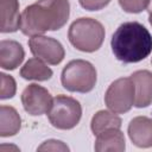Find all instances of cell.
Instances as JSON below:
<instances>
[{
    "mask_svg": "<svg viewBox=\"0 0 152 152\" xmlns=\"http://www.w3.org/2000/svg\"><path fill=\"white\" fill-rule=\"evenodd\" d=\"M135 87L134 106L145 108L152 103V72L148 70H138L131 75Z\"/></svg>",
    "mask_w": 152,
    "mask_h": 152,
    "instance_id": "obj_10",
    "label": "cell"
},
{
    "mask_svg": "<svg viewBox=\"0 0 152 152\" xmlns=\"http://www.w3.org/2000/svg\"><path fill=\"white\" fill-rule=\"evenodd\" d=\"M110 46L116 59L124 63H138L152 51V36L138 21L121 24L112 36Z\"/></svg>",
    "mask_w": 152,
    "mask_h": 152,
    "instance_id": "obj_2",
    "label": "cell"
},
{
    "mask_svg": "<svg viewBox=\"0 0 152 152\" xmlns=\"http://www.w3.org/2000/svg\"><path fill=\"white\" fill-rule=\"evenodd\" d=\"M121 127V119L114 112L108 110H99L91 118L90 128L94 135H97L107 129L110 128H120Z\"/></svg>",
    "mask_w": 152,
    "mask_h": 152,
    "instance_id": "obj_16",
    "label": "cell"
},
{
    "mask_svg": "<svg viewBox=\"0 0 152 152\" xmlns=\"http://www.w3.org/2000/svg\"><path fill=\"white\" fill-rule=\"evenodd\" d=\"M121 8L127 13H140L150 5V0H119Z\"/></svg>",
    "mask_w": 152,
    "mask_h": 152,
    "instance_id": "obj_18",
    "label": "cell"
},
{
    "mask_svg": "<svg viewBox=\"0 0 152 152\" xmlns=\"http://www.w3.org/2000/svg\"><path fill=\"white\" fill-rule=\"evenodd\" d=\"M147 8H148V11H150V10H152V0H150V5H148V7H147Z\"/></svg>",
    "mask_w": 152,
    "mask_h": 152,
    "instance_id": "obj_22",
    "label": "cell"
},
{
    "mask_svg": "<svg viewBox=\"0 0 152 152\" xmlns=\"http://www.w3.org/2000/svg\"><path fill=\"white\" fill-rule=\"evenodd\" d=\"M52 96L48 89L36 83L28 84L21 93L24 109L31 115H42L49 112L52 104Z\"/></svg>",
    "mask_w": 152,
    "mask_h": 152,
    "instance_id": "obj_8",
    "label": "cell"
},
{
    "mask_svg": "<svg viewBox=\"0 0 152 152\" xmlns=\"http://www.w3.org/2000/svg\"><path fill=\"white\" fill-rule=\"evenodd\" d=\"M82 107L80 102L66 95H57L48 112L50 124L58 129H71L81 120Z\"/></svg>",
    "mask_w": 152,
    "mask_h": 152,
    "instance_id": "obj_5",
    "label": "cell"
},
{
    "mask_svg": "<svg viewBox=\"0 0 152 152\" xmlns=\"http://www.w3.org/2000/svg\"><path fill=\"white\" fill-rule=\"evenodd\" d=\"M151 63H152V59H151Z\"/></svg>",
    "mask_w": 152,
    "mask_h": 152,
    "instance_id": "obj_23",
    "label": "cell"
},
{
    "mask_svg": "<svg viewBox=\"0 0 152 152\" xmlns=\"http://www.w3.org/2000/svg\"><path fill=\"white\" fill-rule=\"evenodd\" d=\"M148 21H150V24L152 26V10L148 11Z\"/></svg>",
    "mask_w": 152,
    "mask_h": 152,
    "instance_id": "obj_21",
    "label": "cell"
},
{
    "mask_svg": "<svg viewBox=\"0 0 152 152\" xmlns=\"http://www.w3.org/2000/svg\"><path fill=\"white\" fill-rule=\"evenodd\" d=\"M21 128V119L15 108L1 106L0 108V137L15 135Z\"/></svg>",
    "mask_w": 152,
    "mask_h": 152,
    "instance_id": "obj_14",
    "label": "cell"
},
{
    "mask_svg": "<svg viewBox=\"0 0 152 152\" xmlns=\"http://www.w3.org/2000/svg\"><path fill=\"white\" fill-rule=\"evenodd\" d=\"M0 31L2 33L15 32L20 25L18 0H0Z\"/></svg>",
    "mask_w": 152,
    "mask_h": 152,
    "instance_id": "obj_12",
    "label": "cell"
},
{
    "mask_svg": "<svg viewBox=\"0 0 152 152\" xmlns=\"http://www.w3.org/2000/svg\"><path fill=\"white\" fill-rule=\"evenodd\" d=\"M131 141L141 148L152 146V119L147 116H135L131 120L128 128Z\"/></svg>",
    "mask_w": 152,
    "mask_h": 152,
    "instance_id": "obj_9",
    "label": "cell"
},
{
    "mask_svg": "<svg viewBox=\"0 0 152 152\" xmlns=\"http://www.w3.org/2000/svg\"><path fill=\"white\" fill-rule=\"evenodd\" d=\"M103 25L93 18H78L69 27L68 38L74 48L83 52L99 50L104 39Z\"/></svg>",
    "mask_w": 152,
    "mask_h": 152,
    "instance_id": "obj_3",
    "label": "cell"
},
{
    "mask_svg": "<svg viewBox=\"0 0 152 152\" xmlns=\"http://www.w3.org/2000/svg\"><path fill=\"white\" fill-rule=\"evenodd\" d=\"M135 100V87L131 77H121L115 80L108 87L104 94L106 106L116 114L127 113Z\"/></svg>",
    "mask_w": 152,
    "mask_h": 152,
    "instance_id": "obj_6",
    "label": "cell"
},
{
    "mask_svg": "<svg viewBox=\"0 0 152 152\" xmlns=\"http://www.w3.org/2000/svg\"><path fill=\"white\" fill-rule=\"evenodd\" d=\"M69 15V0H38L21 12L19 28L25 36H40L63 27Z\"/></svg>",
    "mask_w": 152,
    "mask_h": 152,
    "instance_id": "obj_1",
    "label": "cell"
},
{
    "mask_svg": "<svg viewBox=\"0 0 152 152\" xmlns=\"http://www.w3.org/2000/svg\"><path fill=\"white\" fill-rule=\"evenodd\" d=\"M52 70L38 57L30 58L20 69V76L25 80L48 81L52 77Z\"/></svg>",
    "mask_w": 152,
    "mask_h": 152,
    "instance_id": "obj_15",
    "label": "cell"
},
{
    "mask_svg": "<svg viewBox=\"0 0 152 152\" xmlns=\"http://www.w3.org/2000/svg\"><path fill=\"white\" fill-rule=\"evenodd\" d=\"M95 151H118L122 152L126 148L125 137L120 128H110L96 135L95 140Z\"/></svg>",
    "mask_w": 152,
    "mask_h": 152,
    "instance_id": "obj_13",
    "label": "cell"
},
{
    "mask_svg": "<svg viewBox=\"0 0 152 152\" xmlns=\"http://www.w3.org/2000/svg\"><path fill=\"white\" fill-rule=\"evenodd\" d=\"M37 150L38 151H69V147L61 140L50 139L44 141Z\"/></svg>",
    "mask_w": 152,
    "mask_h": 152,
    "instance_id": "obj_19",
    "label": "cell"
},
{
    "mask_svg": "<svg viewBox=\"0 0 152 152\" xmlns=\"http://www.w3.org/2000/svg\"><path fill=\"white\" fill-rule=\"evenodd\" d=\"M0 78H1V90H0V99L1 100H6V99H11L15 95V90H17V84L15 81L12 76L6 75L4 72L0 74Z\"/></svg>",
    "mask_w": 152,
    "mask_h": 152,
    "instance_id": "obj_17",
    "label": "cell"
},
{
    "mask_svg": "<svg viewBox=\"0 0 152 152\" xmlns=\"http://www.w3.org/2000/svg\"><path fill=\"white\" fill-rule=\"evenodd\" d=\"M78 2L87 11H100L106 7L110 0H78Z\"/></svg>",
    "mask_w": 152,
    "mask_h": 152,
    "instance_id": "obj_20",
    "label": "cell"
},
{
    "mask_svg": "<svg viewBox=\"0 0 152 152\" xmlns=\"http://www.w3.org/2000/svg\"><path fill=\"white\" fill-rule=\"evenodd\" d=\"M28 46L34 57H38L51 65L59 64L65 56L63 45L52 37L43 34L33 36L28 39Z\"/></svg>",
    "mask_w": 152,
    "mask_h": 152,
    "instance_id": "obj_7",
    "label": "cell"
},
{
    "mask_svg": "<svg viewBox=\"0 0 152 152\" xmlns=\"http://www.w3.org/2000/svg\"><path fill=\"white\" fill-rule=\"evenodd\" d=\"M25 51L15 40L4 39L0 42V66L5 70L17 69L24 61Z\"/></svg>",
    "mask_w": 152,
    "mask_h": 152,
    "instance_id": "obj_11",
    "label": "cell"
},
{
    "mask_svg": "<svg viewBox=\"0 0 152 152\" xmlns=\"http://www.w3.org/2000/svg\"><path fill=\"white\" fill-rule=\"evenodd\" d=\"M96 69L84 59H74L69 62L62 70V86L69 91L88 93L96 84Z\"/></svg>",
    "mask_w": 152,
    "mask_h": 152,
    "instance_id": "obj_4",
    "label": "cell"
}]
</instances>
